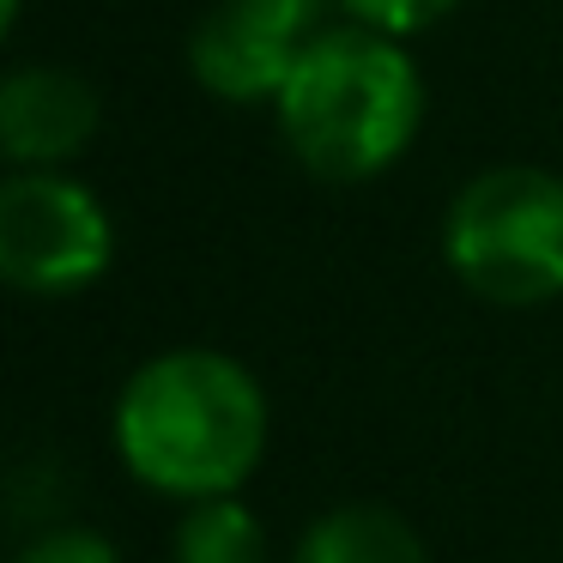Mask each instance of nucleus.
Here are the masks:
<instances>
[{
    "mask_svg": "<svg viewBox=\"0 0 563 563\" xmlns=\"http://www.w3.org/2000/svg\"><path fill=\"white\" fill-rule=\"evenodd\" d=\"M352 25H369V31H388V37H418L430 31L437 19H449L461 0H340Z\"/></svg>",
    "mask_w": 563,
    "mask_h": 563,
    "instance_id": "obj_9",
    "label": "nucleus"
},
{
    "mask_svg": "<svg viewBox=\"0 0 563 563\" xmlns=\"http://www.w3.org/2000/svg\"><path fill=\"white\" fill-rule=\"evenodd\" d=\"M115 454L146 490L207 503L243 490L267 454V394L212 345L158 352L115 394Z\"/></svg>",
    "mask_w": 563,
    "mask_h": 563,
    "instance_id": "obj_1",
    "label": "nucleus"
},
{
    "mask_svg": "<svg viewBox=\"0 0 563 563\" xmlns=\"http://www.w3.org/2000/svg\"><path fill=\"white\" fill-rule=\"evenodd\" d=\"M0 25H7V31L19 25V0H0Z\"/></svg>",
    "mask_w": 563,
    "mask_h": 563,
    "instance_id": "obj_12",
    "label": "nucleus"
},
{
    "mask_svg": "<svg viewBox=\"0 0 563 563\" xmlns=\"http://www.w3.org/2000/svg\"><path fill=\"white\" fill-rule=\"evenodd\" d=\"M273 115L309 176L369 183L394 170L424 128V74L388 31H316L273 98Z\"/></svg>",
    "mask_w": 563,
    "mask_h": 563,
    "instance_id": "obj_2",
    "label": "nucleus"
},
{
    "mask_svg": "<svg viewBox=\"0 0 563 563\" xmlns=\"http://www.w3.org/2000/svg\"><path fill=\"white\" fill-rule=\"evenodd\" d=\"M291 563H430V551L406 515L382 503H340L303 527Z\"/></svg>",
    "mask_w": 563,
    "mask_h": 563,
    "instance_id": "obj_7",
    "label": "nucleus"
},
{
    "mask_svg": "<svg viewBox=\"0 0 563 563\" xmlns=\"http://www.w3.org/2000/svg\"><path fill=\"white\" fill-rule=\"evenodd\" d=\"M103 98L74 67H19L0 86V146L13 170H62L91 146Z\"/></svg>",
    "mask_w": 563,
    "mask_h": 563,
    "instance_id": "obj_5",
    "label": "nucleus"
},
{
    "mask_svg": "<svg viewBox=\"0 0 563 563\" xmlns=\"http://www.w3.org/2000/svg\"><path fill=\"white\" fill-rule=\"evenodd\" d=\"M442 255L473 297L533 309L563 297V176L497 164L461 183L442 212Z\"/></svg>",
    "mask_w": 563,
    "mask_h": 563,
    "instance_id": "obj_3",
    "label": "nucleus"
},
{
    "mask_svg": "<svg viewBox=\"0 0 563 563\" xmlns=\"http://www.w3.org/2000/svg\"><path fill=\"white\" fill-rule=\"evenodd\" d=\"M297 55H303V43L273 37V31H261L255 19H243L224 0L188 31V67L224 103H273L285 91V79H291Z\"/></svg>",
    "mask_w": 563,
    "mask_h": 563,
    "instance_id": "obj_6",
    "label": "nucleus"
},
{
    "mask_svg": "<svg viewBox=\"0 0 563 563\" xmlns=\"http://www.w3.org/2000/svg\"><path fill=\"white\" fill-rule=\"evenodd\" d=\"M224 7H236L243 19H255L261 31H273L285 43H309L316 31H328L321 25L328 19V0H224Z\"/></svg>",
    "mask_w": 563,
    "mask_h": 563,
    "instance_id": "obj_10",
    "label": "nucleus"
},
{
    "mask_svg": "<svg viewBox=\"0 0 563 563\" xmlns=\"http://www.w3.org/2000/svg\"><path fill=\"white\" fill-rule=\"evenodd\" d=\"M176 563H267V533H261V515L243 497H207L188 503L183 527H176Z\"/></svg>",
    "mask_w": 563,
    "mask_h": 563,
    "instance_id": "obj_8",
    "label": "nucleus"
},
{
    "mask_svg": "<svg viewBox=\"0 0 563 563\" xmlns=\"http://www.w3.org/2000/svg\"><path fill=\"white\" fill-rule=\"evenodd\" d=\"M13 563H122V558H115V545L103 533H91V527H49V533H37Z\"/></svg>",
    "mask_w": 563,
    "mask_h": 563,
    "instance_id": "obj_11",
    "label": "nucleus"
},
{
    "mask_svg": "<svg viewBox=\"0 0 563 563\" xmlns=\"http://www.w3.org/2000/svg\"><path fill=\"white\" fill-rule=\"evenodd\" d=\"M115 224L86 183L13 170L0 188V279L25 297H74L110 273Z\"/></svg>",
    "mask_w": 563,
    "mask_h": 563,
    "instance_id": "obj_4",
    "label": "nucleus"
}]
</instances>
